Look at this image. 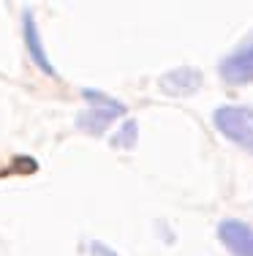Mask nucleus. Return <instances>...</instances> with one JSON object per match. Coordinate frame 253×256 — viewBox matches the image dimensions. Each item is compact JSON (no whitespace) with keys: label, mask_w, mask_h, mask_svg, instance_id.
<instances>
[{"label":"nucleus","mask_w":253,"mask_h":256,"mask_svg":"<svg viewBox=\"0 0 253 256\" xmlns=\"http://www.w3.org/2000/svg\"><path fill=\"white\" fill-rule=\"evenodd\" d=\"M90 256H117V251H112L109 246H104V242H90Z\"/></svg>","instance_id":"8"},{"label":"nucleus","mask_w":253,"mask_h":256,"mask_svg":"<svg viewBox=\"0 0 253 256\" xmlns=\"http://www.w3.org/2000/svg\"><path fill=\"white\" fill-rule=\"evenodd\" d=\"M221 76L226 84H251L253 82V41L240 46L221 63Z\"/></svg>","instance_id":"3"},{"label":"nucleus","mask_w":253,"mask_h":256,"mask_svg":"<svg viewBox=\"0 0 253 256\" xmlns=\"http://www.w3.org/2000/svg\"><path fill=\"white\" fill-rule=\"evenodd\" d=\"M22 28H25V46H27L30 58H33V63L38 66L41 71H46V74H55L49 58H46V52H44V44H41V33H38V28H35V20L30 14H25V25Z\"/></svg>","instance_id":"6"},{"label":"nucleus","mask_w":253,"mask_h":256,"mask_svg":"<svg viewBox=\"0 0 253 256\" xmlns=\"http://www.w3.org/2000/svg\"><path fill=\"white\" fill-rule=\"evenodd\" d=\"M136 123L134 120H128V123H123V128H120L117 134L112 136V148H117V150H131L136 144Z\"/></svg>","instance_id":"7"},{"label":"nucleus","mask_w":253,"mask_h":256,"mask_svg":"<svg viewBox=\"0 0 253 256\" xmlns=\"http://www.w3.org/2000/svg\"><path fill=\"white\" fill-rule=\"evenodd\" d=\"M218 237L234 256H253V232L243 221H224L218 226Z\"/></svg>","instance_id":"4"},{"label":"nucleus","mask_w":253,"mask_h":256,"mask_svg":"<svg viewBox=\"0 0 253 256\" xmlns=\"http://www.w3.org/2000/svg\"><path fill=\"white\" fill-rule=\"evenodd\" d=\"M82 96L90 101V106L76 118V128H82V131H87V134H104L114 120L125 114L123 104L117 98H112V96L101 93V90L87 88V90H82Z\"/></svg>","instance_id":"1"},{"label":"nucleus","mask_w":253,"mask_h":256,"mask_svg":"<svg viewBox=\"0 0 253 256\" xmlns=\"http://www.w3.org/2000/svg\"><path fill=\"white\" fill-rule=\"evenodd\" d=\"M218 131L234 144L253 153V109L251 106H221L213 114Z\"/></svg>","instance_id":"2"},{"label":"nucleus","mask_w":253,"mask_h":256,"mask_svg":"<svg viewBox=\"0 0 253 256\" xmlns=\"http://www.w3.org/2000/svg\"><path fill=\"white\" fill-rule=\"evenodd\" d=\"M161 90L169 96H191L199 90V84H202V74H199L196 68H191V66H180V68L169 71V74L161 76Z\"/></svg>","instance_id":"5"}]
</instances>
